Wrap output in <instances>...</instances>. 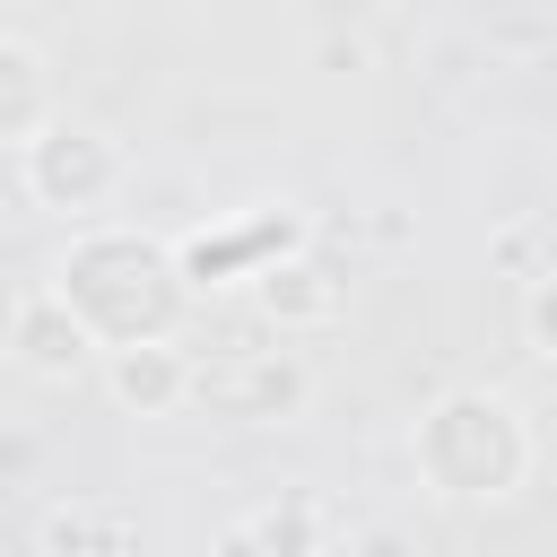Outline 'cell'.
<instances>
[{
  "label": "cell",
  "mask_w": 557,
  "mask_h": 557,
  "mask_svg": "<svg viewBox=\"0 0 557 557\" xmlns=\"http://www.w3.org/2000/svg\"><path fill=\"white\" fill-rule=\"evenodd\" d=\"M113 392L131 400V409H165L174 392H183V357L174 348H113Z\"/></svg>",
  "instance_id": "6da1fadb"
},
{
  "label": "cell",
  "mask_w": 557,
  "mask_h": 557,
  "mask_svg": "<svg viewBox=\"0 0 557 557\" xmlns=\"http://www.w3.org/2000/svg\"><path fill=\"white\" fill-rule=\"evenodd\" d=\"M44 322H52V296L17 313V357H26L35 374H70V366H87V322H70V331H44Z\"/></svg>",
  "instance_id": "7a4b0ae2"
},
{
  "label": "cell",
  "mask_w": 557,
  "mask_h": 557,
  "mask_svg": "<svg viewBox=\"0 0 557 557\" xmlns=\"http://www.w3.org/2000/svg\"><path fill=\"white\" fill-rule=\"evenodd\" d=\"M531 339L557 357V287H540V296H531Z\"/></svg>",
  "instance_id": "3957f363"
}]
</instances>
